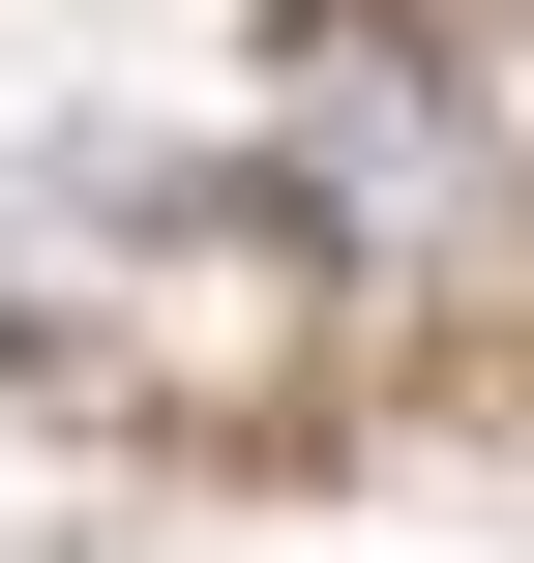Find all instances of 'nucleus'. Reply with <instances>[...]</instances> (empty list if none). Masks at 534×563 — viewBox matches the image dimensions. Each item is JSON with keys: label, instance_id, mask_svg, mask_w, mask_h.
Returning a JSON list of instances; mask_svg holds the SVG:
<instances>
[{"label": "nucleus", "instance_id": "f257e3e1", "mask_svg": "<svg viewBox=\"0 0 534 563\" xmlns=\"http://www.w3.org/2000/svg\"><path fill=\"white\" fill-rule=\"evenodd\" d=\"M297 148H327V208H446V178H476V148H446V89H416L386 30H327V59H297Z\"/></svg>", "mask_w": 534, "mask_h": 563}]
</instances>
